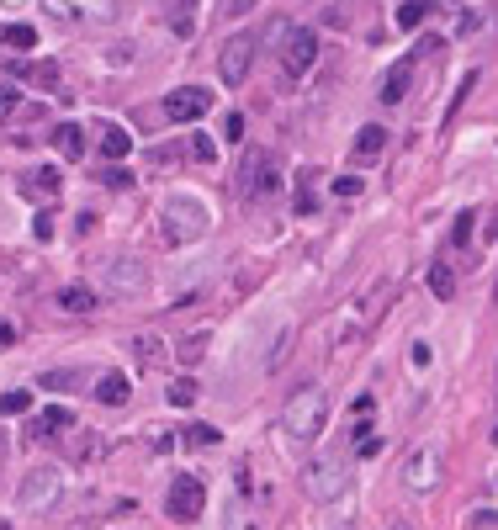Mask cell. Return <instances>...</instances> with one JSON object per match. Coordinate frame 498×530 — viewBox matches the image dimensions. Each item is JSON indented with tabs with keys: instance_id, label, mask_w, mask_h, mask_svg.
<instances>
[{
	"instance_id": "6da1fadb",
	"label": "cell",
	"mask_w": 498,
	"mask_h": 530,
	"mask_svg": "<svg viewBox=\"0 0 498 530\" xmlns=\"http://www.w3.org/2000/svg\"><path fill=\"white\" fill-rule=\"evenodd\" d=\"M324 419H329L324 387L318 382H303V387H292V398L281 408V435L292 440V445H313V440L324 435Z\"/></svg>"
},
{
	"instance_id": "7a4b0ae2",
	"label": "cell",
	"mask_w": 498,
	"mask_h": 530,
	"mask_svg": "<svg viewBox=\"0 0 498 530\" xmlns=\"http://www.w3.org/2000/svg\"><path fill=\"white\" fill-rule=\"evenodd\" d=\"M207 223H213L207 202L191 196V191H170L159 202V234H164V245H196L207 234Z\"/></svg>"
},
{
	"instance_id": "3957f363",
	"label": "cell",
	"mask_w": 498,
	"mask_h": 530,
	"mask_svg": "<svg viewBox=\"0 0 498 530\" xmlns=\"http://www.w3.org/2000/svg\"><path fill=\"white\" fill-rule=\"evenodd\" d=\"M281 191V165L276 155H265V149H249L239 159V196L244 202H271Z\"/></svg>"
},
{
	"instance_id": "277c9868",
	"label": "cell",
	"mask_w": 498,
	"mask_h": 530,
	"mask_svg": "<svg viewBox=\"0 0 498 530\" xmlns=\"http://www.w3.org/2000/svg\"><path fill=\"white\" fill-rule=\"evenodd\" d=\"M48 16L64 22V27H112L117 22V0H43Z\"/></svg>"
},
{
	"instance_id": "5b68a950",
	"label": "cell",
	"mask_w": 498,
	"mask_h": 530,
	"mask_svg": "<svg viewBox=\"0 0 498 530\" xmlns=\"http://www.w3.org/2000/svg\"><path fill=\"white\" fill-rule=\"evenodd\" d=\"M303 488H308V499L334 504L344 488H350V472H344L340 456H313L308 467H303Z\"/></svg>"
},
{
	"instance_id": "8992f818",
	"label": "cell",
	"mask_w": 498,
	"mask_h": 530,
	"mask_svg": "<svg viewBox=\"0 0 498 530\" xmlns=\"http://www.w3.org/2000/svg\"><path fill=\"white\" fill-rule=\"evenodd\" d=\"M202 509H207V483H202L196 472H175V483H170V494H164V515L186 525Z\"/></svg>"
},
{
	"instance_id": "52a82bcc",
	"label": "cell",
	"mask_w": 498,
	"mask_h": 530,
	"mask_svg": "<svg viewBox=\"0 0 498 530\" xmlns=\"http://www.w3.org/2000/svg\"><path fill=\"white\" fill-rule=\"evenodd\" d=\"M16 504L27 509V515H43V509H54L59 504V467H37L22 477V488H16Z\"/></svg>"
},
{
	"instance_id": "ba28073f",
	"label": "cell",
	"mask_w": 498,
	"mask_h": 530,
	"mask_svg": "<svg viewBox=\"0 0 498 530\" xmlns=\"http://www.w3.org/2000/svg\"><path fill=\"white\" fill-rule=\"evenodd\" d=\"M313 59H318L313 27H281V69H286V75H308Z\"/></svg>"
},
{
	"instance_id": "9c48e42d",
	"label": "cell",
	"mask_w": 498,
	"mask_h": 530,
	"mask_svg": "<svg viewBox=\"0 0 498 530\" xmlns=\"http://www.w3.org/2000/svg\"><path fill=\"white\" fill-rule=\"evenodd\" d=\"M249 69H254V37L239 32V37H228L218 48V75H223V85H244Z\"/></svg>"
},
{
	"instance_id": "30bf717a",
	"label": "cell",
	"mask_w": 498,
	"mask_h": 530,
	"mask_svg": "<svg viewBox=\"0 0 498 530\" xmlns=\"http://www.w3.org/2000/svg\"><path fill=\"white\" fill-rule=\"evenodd\" d=\"M106 292H112V297H144V292H149V265H144V260H106Z\"/></svg>"
},
{
	"instance_id": "8fae6325",
	"label": "cell",
	"mask_w": 498,
	"mask_h": 530,
	"mask_svg": "<svg viewBox=\"0 0 498 530\" xmlns=\"http://www.w3.org/2000/svg\"><path fill=\"white\" fill-rule=\"evenodd\" d=\"M403 488H408V494H435V488H440V451H435V445H419V451H408V462H403Z\"/></svg>"
},
{
	"instance_id": "7c38bea8",
	"label": "cell",
	"mask_w": 498,
	"mask_h": 530,
	"mask_svg": "<svg viewBox=\"0 0 498 530\" xmlns=\"http://www.w3.org/2000/svg\"><path fill=\"white\" fill-rule=\"evenodd\" d=\"M207 106H213V91L181 85V91L164 95V123H196V117H207Z\"/></svg>"
},
{
	"instance_id": "4fadbf2b",
	"label": "cell",
	"mask_w": 498,
	"mask_h": 530,
	"mask_svg": "<svg viewBox=\"0 0 498 530\" xmlns=\"http://www.w3.org/2000/svg\"><path fill=\"white\" fill-rule=\"evenodd\" d=\"M350 155L361 159V165H376V159L387 155V127L382 123H366L355 133V144H350Z\"/></svg>"
},
{
	"instance_id": "5bb4252c",
	"label": "cell",
	"mask_w": 498,
	"mask_h": 530,
	"mask_svg": "<svg viewBox=\"0 0 498 530\" xmlns=\"http://www.w3.org/2000/svg\"><path fill=\"white\" fill-rule=\"evenodd\" d=\"M64 430H75V419H69V408H43V414L32 419V440H59Z\"/></svg>"
},
{
	"instance_id": "9a60e30c",
	"label": "cell",
	"mask_w": 498,
	"mask_h": 530,
	"mask_svg": "<svg viewBox=\"0 0 498 530\" xmlns=\"http://www.w3.org/2000/svg\"><path fill=\"white\" fill-rule=\"evenodd\" d=\"M95 398L106 408H123L127 398H133V382H127L123 372H101V382H95Z\"/></svg>"
},
{
	"instance_id": "2e32d148",
	"label": "cell",
	"mask_w": 498,
	"mask_h": 530,
	"mask_svg": "<svg viewBox=\"0 0 498 530\" xmlns=\"http://www.w3.org/2000/svg\"><path fill=\"white\" fill-rule=\"evenodd\" d=\"M54 149H59L64 159H80L85 149H91V138H85V127L80 123H59L54 127Z\"/></svg>"
},
{
	"instance_id": "e0dca14e",
	"label": "cell",
	"mask_w": 498,
	"mask_h": 530,
	"mask_svg": "<svg viewBox=\"0 0 498 530\" xmlns=\"http://www.w3.org/2000/svg\"><path fill=\"white\" fill-rule=\"evenodd\" d=\"M408 85H413V64H393V69H387V80H382V101H387V106H398V101H408Z\"/></svg>"
},
{
	"instance_id": "ac0fdd59",
	"label": "cell",
	"mask_w": 498,
	"mask_h": 530,
	"mask_svg": "<svg viewBox=\"0 0 498 530\" xmlns=\"http://www.w3.org/2000/svg\"><path fill=\"white\" fill-rule=\"evenodd\" d=\"M127 149H133V133L127 127H101V155L112 159V165L127 159Z\"/></svg>"
},
{
	"instance_id": "d6986e66",
	"label": "cell",
	"mask_w": 498,
	"mask_h": 530,
	"mask_svg": "<svg viewBox=\"0 0 498 530\" xmlns=\"http://www.w3.org/2000/svg\"><path fill=\"white\" fill-rule=\"evenodd\" d=\"M170 32L191 37L196 32V0H170Z\"/></svg>"
},
{
	"instance_id": "ffe728a7",
	"label": "cell",
	"mask_w": 498,
	"mask_h": 530,
	"mask_svg": "<svg viewBox=\"0 0 498 530\" xmlns=\"http://www.w3.org/2000/svg\"><path fill=\"white\" fill-rule=\"evenodd\" d=\"M0 48H37V32L27 22H0Z\"/></svg>"
},
{
	"instance_id": "44dd1931",
	"label": "cell",
	"mask_w": 498,
	"mask_h": 530,
	"mask_svg": "<svg viewBox=\"0 0 498 530\" xmlns=\"http://www.w3.org/2000/svg\"><path fill=\"white\" fill-rule=\"evenodd\" d=\"M22 191H27V196H37V191H43V196H54V191H59V170H54V165H37L27 181H22Z\"/></svg>"
},
{
	"instance_id": "7402d4cb",
	"label": "cell",
	"mask_w": 498,
	"mask_h": 530,
	"mask_svg": "<svg viewBox=\"0 0 498 530\" xmlns=\"http://www.w3.org/2000/svg\"><path fill=\"white\" fill-rule=\"evenodd\" d=\"M430 292H435L440 303H451V297H456V271H451L445 260H435V265H430Z\"/></svg>"
},
{
	"instance_id": "603a6c76",
	"label": "cell",
	"mask_w": 498,
	"mask_h": 530,
	"mask_svg": "<svg viewBox=\"0 0 498 530\" xmlns=\"http://www.w3.org/2000/svg\"><path fill=\"white\" fill-rule=\"evenodd\" d=\"M59 308L64 313H95V292H91V286H64Z\"/></svg>"
},
{
	"instance_id": "cb8c5ba5",
	"label": "cell",
	"mask_w": 498,
	"mask_h": 530,
	"mask_svg": "<svg viewBox=\"0 0 498 530\" xmlns=\"http://www.w3.org/2000/svg\"><path fill=\"white\" fill-rule=\"evenodd\" d=\"M430 11H435V0H398V27L413 32L424 16H430Z\"/></svg>"
},
{
	"instance_id": "d4e9b609",
	"label": "cell",
	"mask_w": 498,
	"mask_h": 530,
	"mask_svg": "<svg viewBox=\"0 0 498 530\" xmlns=\"http://www.w3.org/2000/svg\"><path fill=\"white\" fill-rule=\"evenodd\" d=\"M313 186H318V170H303V175H297V196H292V207H297V213H318Z\"/></svg>"
},
{
	"instance_id": "484cf974",
	"label": "cell",
	"mask_w": 498,
	"mask_h": 530,
	"mask_svg": "<svg viewBox=\"0 0 498 530\" xmlns=\"http://www.w3.org/2000/svg\"><path fill=\"white\" fill-rule=\"evenodd\" d=\"M191 445V451H207V445H218L223 440V430L218 425H186V435H181Z\"/></svg>"
},
{
	"instance_id": "4316f807",
	"label": "cell",
	"mask_w": 498,
	"mask_h": 530,
	"mask_svg": "<svg viewBox=\"0 0 498 530\" xmlns=\"http://www.w3.org/2000/svg\"><path fill=\"white\" fill-rule=\"evenodd\" d=\"M175 355H181V366H196L207 355V335H186V340L175 345Z\"/></svg>"
},
{
	"instance_id": "83f0119b",
	"label": "cell",
	"mask_w": 498,
	"mask_h": 530,
	"mask_svg": "<svg viewBox=\"0 0 498 530\" xmlns=\"http://www.w3.org/2000/svg\"><path fill=\"white\" fill-rule=\"evenodd\" d=\"M372 430H376V425H366V419L350 430V440H355V451H361V456H376V451H382V435H372Z\"/></svg>"
},
{
	"instance_id": "f1b7e54d",
	"label": "cell",
	"mask_w": 498,
	"mask_h": 530,
	"mask_svg": "<svg viewBox=\"0 0 498 530\" xmlns=\"http://www.w3.org/2000/svg\"><path fill=\"white\" fill-rule=\"evenodd\" d=\"M170 404H175V408H191V404H196V382H191V376L170 382Z\"/></svg>"
},
{
	"instance_id": "f546056e",
	"label": "cell",
	"mask_w": 498,
	"mask_h": 530,
	"mask_svg": "<svg viewBox=\"0 0 498 530\" xmlns=\"http://www.w3.org/2000/svg\"><path fill=\"white\" fill-rule=\"evenodd\" d=\"M27 408H32V393H27V387H11V393L0 398V414H27Z\"/></svg>"
},
{
	"instance_id": "4dcf8cb0",
	"label": "cell",
	"mask_w": 498,
	"mask_h": 530,
	"mask_svg": "<svg viewBox=\"0 0 498 530\" xmlns=\"http://www.w3.org/2000/svg\"><path fill=\"white\" fill-rule=\"evenodd\" d=\"M133 350H138V366H159V340H154V335H138Z\"/></svg>"
},
{
	"instance_id": "1f68e13d",
	"label": "cell",
	"mask_w": 498,
	"mask_h": 530,
	"mask_svg": "<svg viewBox=\"0 0 498 530\" xmlns=\"http://www.w3.org/2000/svg\"><path fill=\"white\" fill-rule=\"evenodd\" d=\"M37 387H54V393H75L80 382H75L69 372H43V376H37Z\"/></svg>"
},
{
	"instance_id": "d6a6232c",
	"label": "cell",
	"mask_w": 498,
	"mask_h": 530,
	"mask_svg": "<svg viewBox=\"0 0 498 530\" xmlns=\"http://www.w3.org/2000/svg\"><path fill=\"white\" fill-rule=\"evenodd\" d=\"M430 361H435V350H430L424 340H413V345H408V366H413V372H424Z\"/></svg>"
},
{
	"instance_id": "836d02e7",
	"label": "cell",
	"mask_w": 498,
	"mask_h": 530,
	"mask_svg": "<svg viewBox=\"0 0 498 530\" xmlns=\"http://www.w3.org/2000/svg\"><path fill=\"white\" fill-rule=\"evenodd\" d=\"M223 530H254V520L244 515V504H228V515H223Z\"/></svg>"
},
{
	"instance_id": "e575fe53",
	"label": "cell",
	"mask_w": 498,
	"mask_h": 530,
	"mask_svg": "<svg viewBox=\"0 0 498 530\" xmlns=\"http://www.w3.org/2000/svg\"><path fill=\"white\" fill-rule=\"evenodd\" d=\"M361 191H366V181H361V175H340V181H334V196H344V202H355Z\"/></svg>"
},
{
	"instance_id": "d590c367",
	"label": "cell",
	"mask_w": 498,
	"mask_h": 530,
	"mask_svg": "<svg viewBox=\"0 0 498 530\" xmlns=\"http://www.w3.org/2000/svg\"><path fill=\"white\" fill-rule=\"evenodd\" d=\"M101 181H106L112 191H127V186H133V175H127L123 165H106V170H101Z\"/></svg>"
},
{
	"instance_id": "8d00e7d4",
	"label": "cell",
	"mask_w": 498,
	"mask_h": 530,
	"mask_svg": "<svg viewBox=\"0 0 498 530\" xmlns=\"http://www.w3.org/2000/svg\"><path fill=\"white\" fill-rule=\"evenodd\" d=\"M223 138H228V144H239V138H244V117H239V112H228V117H223Z\"/></svg>"
},
{
	"instance_id": "74e56055",
	"label": "cell",
	"mask_w": 498,
	"mask_h": 530,
	"mask_svg": "<svg viewBox=\"0 0 498 530\" xmlns=\"http://www.w3.org/2000/svg\"><path fill=\"white\" fill-rule=\"evenodd\" d=\"M191 155L202 159V165H213V159H218V149H213V144H207V138H196V144H191Z\"/></svg>"
},
{
	"instance_id": "f35d334b",
	"label": "cell",
	"mask_w": 498,
	"mask_h": 530,
	"mask_svg": "<svg viewBox=\"0 0 498 530\" xmlns=\"http://www.w3.org/2000/svg\"><path fill=\"white\" fill-rule=\"evenodd\" d=\"M472 218H477V213H462V223H456V245H467L472 239Z\"/></svg>"
},
{
	"instance_id": "ab89813d",
	"label": "cell",
	"mask_w": 498,
	"mask_h": 530,
	"mask_svg": "<svg viewBox=\"0 0 498 530\" xmlns=\"http://www.w3.org/2000/svg\"><path fill=\"white\" fill-rule=\"evenodd\" d=\"M32 234H37V239H48V234H54V223H48V213H37V218H32Z\"/></svg>"
},
{
	"instance_id": "60d3db41",
	"label": "cell",
	"mask_w": 498,
	"mask_h": 530,
	"mask_svg": "<svg viewBox=\"0 0 498 530\" xmlns=\"http://www.w3.org/2000/svg\"><path fill=\"white\" fill-rule=\"evenodd\" d=\"M249 5H254V0H228V5H223V16H244Z\"/></svg>"
},
{
	"instance_id": "b9f144b4",
	"label": "cell",
	"mask_w": 498,
	"mask_h": 530,
	"mask_svg": "<svg viewBox=\"0 0 498 530\" xmlns=\"http://www.w3.org/2000/svg\"><path fill=\"white\" fill-rule=\"evenodd\" d=\"M11 106H16V91H11V85H0V117H5Z\"/></svg>"
},
{
	"instance_id": "7bdbcfd3",
	"label": "cell",
	"mask_w": 498,
	"mask_h": 530,
	"mask_svg": "<svg viewBox=\"0 0 498 530\" xmlns=\"http://www.w3.org/2000/svg\"><path fill=\"white\" fill-rule=\"evenodd\" d=\"M11 340H16V329H11V324H0V350H11Z\"/></svg>"
},
{
	"instance_id": "ee69618b",
	"label": "cell",
	"mask_w": 498,
	"mask_h": 530,
	"mask_svg": "<svg viewBox=\"0 0 498 530\" xmlns=\"http://www.w3.org/2000/svg\"><path fill=\"white\" fill-rule=\"evenodd\" d=\"M0 456H5V440H0Z\"/></svg>"
},
{
	"instance_id": "f6af8a7d",
	"label": "cell",
	"mask_w": 498,
	"mask_h": 530,
	"mask_svg": "<svg viewBox=\"0 0 498 530\" xmlns=\"http://www.w3.org/2000/svg\"><path fill=\"white\" fill-rule=\"evenodd\" d=\"M493 445H498V430H493Z\"/></svg>"
},
{
	"instance_id": "bcb514c9",
	"label": "cell",
	"mask_w": 498,
	"mask_h": 530,
	"mask_svg": "<svg viewBox=\"0 0 498 530\" xmlns=\"http://www.w3.org/2000/svg\"><path fill=\"white\" fill-rule=\"evenodd\" d=\"M398 530H408V525H398Z\"/></svg>"
}]
</instances>
